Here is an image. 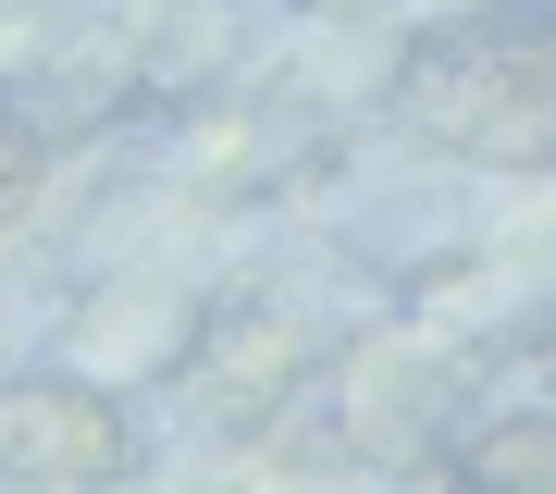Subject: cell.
Wrapping results in <instances>:
<instances>
[{
	"instance_id": "cell-1",
	"label": "cell",
	"mask_w": 556,
	"mask_h": 494,
	"mask_svg": "<svg viewBox=\"0 0 556 494\" xmlns=\"http://www.w3.org/2000/svg\"><path fill=\"white\" fill-rule=\"evenodd\" d=\"M396 112L457 161H495V174H544L556 161V75L519 38H420L396 62Z\"/></svg>"
},
{
	"instance_id": "cell-2",
	"label": "cell",
	"mask_w": 556,
	"mask_h": 494,
	"mask_svg": "<svg viewBox=\"0 0 556 494\" xmlns=\"http://www.w3.org/2000/svg\"><path fill=\"white\" fill-rule=\"evenodd\" d=\"M0 470L112 482V470H137V420L75 371H25V383H0Z\"/></svg>"
},
{
	"instance_id": "cell-3",
	"label": "cell",
	"mask_w": 556,
	"mask_h": 494,
	"mask_svg": "<svg viewBox=\"0 0 556 494\" xmlns=\"http://www.w3.org/2000/svg\"><path fill=\"white\" fill-rule=\"evenodd\" d=\"M298 371H309V334H298V321H273V309H236V321L199 346V383H211L236 420L273 408V395H298Z\"/></svg>"
},
{
	"instance_id": "cell-4",
	"label": "cell",
	"mask_w": 556,
	"mask_h": 494,
	"mask_svg": "<svg viewBox=\"0 0 556 494\" xmlns=\"http://www.w3.org/2000/svg\"><path fill=\"white\" fill-rule=\"evenodd\" d=\"M457 482H495V494H556V408H519L495 433L457 445Z\"/></svg>"
},
{
	"instance_id": "cell-5",
	"label": "cell",
	"mask_w": 556,
	"mask_h": 494,
	"mask_svg": "<svg viewBox=\"0 0 556 494\" xmlns=\"http://www.w3.org/2000/svg\"><path fill=\"white\" fill-rule=\"evenodd\" d=\"M25 186H38V124H25L13 99H0V211H13Z\"/></svg>"
}]
</instances>
